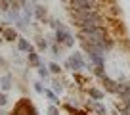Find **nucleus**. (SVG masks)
Listing matches in <instances>:
<instances>
[{
	"label": "nucleus",
	"mask_w": 130,
	"mask_h": 115,
	"mask_svg": "<svg viewBox=\"0 0 130 115\" xmlns=\"http://www.w3.org/2000/svg\"><path fill=\"white\" fill-rule=\"evenodd\" d=\"M6 102H8V100H6V96H4V94H0V106H4Z\"/></svg>",
	"instance_id": "18"
},
{
	"label": "nucleus",
	"mask_w": 130,
	"mask_h": 115,
	"mask_svg": "<svg viewBox=\"0 0 130 115\" xmlns=\"http://www.w3.org/2000/svg\"><path fill=\"white\" fill-rule=\"evenodd\" d=\"M29 62L32 63V65H37V67H40V60H38V56L35 52H29Z\"/></svg>",
	"instance_id": "7"
},
{
	"label": "nucleus",
	"mask_w": 130,
	"mask_h": 115,
	"mask_svg": "<svg viewBox=\"0 0 130 115\" xmlns=\"http://www.w3.org/2000/svg\"><path fill=\"white\" fill-rule=\"evenodd\" d=\"M56 40L59 42V44H63V46H67V48H71V46L75 44V38H73V35L67 31L65 27H59L57 29V33H56Z\"/></svg>",
	"instance_id": "3"
},
{
	"label": "nucleus",
	"mask_w": 130,
	"mask_h": 115,
	"mask_svg": "<svg viewBox=\"0 0 130 115\" xmlns=\"http://www.w3.org/2000/svg\"><path fill=\"white\" fill-rule=\"evenodd\" d=\"M10 88V77H4L2 79V90H8Z\"/></svg>",
	"instance_id": "11"
},
{
	"label": "nucleus",
	"mask_w": 130,
	"mask_h": 115,
	"mask_svg": "<svg viewBox=\"0 0 130 115\" xmlns=\"http://www.w3.org/2000/svg\"><path fill=\"white\" fill-rule=\"evenodd\" d=\"M38 75H40V77H48V69H46V67L44 65H40V69H38Z\"/></svg>",
	"instance_id": "13"
},
{
	"label": "nucleus",
	"mask_w": 130,
	"mask_h": 115,
	"mask_svg": "<svg viewBox=\"0 0 130 115\" xmlns=\"http://www.w3.org/2000/svg\"><path fill=\"white\" fill-rule=\"evenodd\" d=\"M46 46H48V44H46V40H38V48H40V50H44Z\"/></svg>",
	"instance_id": "17"
},
{
	"label": "nucleus",
	"mask_w": 130,
	"mask_h": 115,
	"mask_svg": "<svg viewBox=\"0 0 130 115\" xmlns=\"http://www.w3.org/2000/svg\"><path fill=\"white\" fill-rule=\"evenodd\" d=\"M90 96H92L94 100H102L103 98V92H100L98 88H90Z\"/></svg>",
	"instance_id": "8"
},
{
	"label": "nucleus",
	"mask_w": 130,
	"mask_h": 115,
	"mask_svg": "<svg viewBox=\"0 0 130 115\" xmlns=\"http://www.w3.org/2000/svg\"><path fill=\"white\" fill-rule=\"evenodd\" d=\"M94 107H96V111H98V113L105 115V109H103V106H102V104H96V106H94Z\"/></svg>",
	"instance_id": "14"
},
{
	"label": "nucleus",
	"mask_w": 130,
	"mask_h": 115,
	"mask_svg": "<svg viewBox=\"0 0 130 115\" xmlns=\"http://www.w3.org/2000/svg\"><path fill=\"white\" fill-rule=\"evenodd\" d=\"M48 113H50V115H59V109H57L56 106H52V107L48 109Z\"/></svg>",
	"instance_id": "15"
},
{
	"label": "nucleus",
	"mask_w": 130,
	"mask_h": 115,
	"mask_svg": "<svg viewBox=\"0 0 130 115\" xmlns=\"http://www.w3.org/2000/svg\"><path fill=\"white\" fill-rule=\"evenodd\" d=\"M48 67H50V71H52V73H59V71H61V69H59V65H57V63H54V62L50 63Z\"/></svg>",
	"instance_id": "12"
},
{
	"label": "nucleus",
	"mask_w": 130,
	"mask_h": 115,
	"mask_svg": "<svg viewBox=\"0 0 130 115\" xmlns=\"http://www.w3.org/2000/svg\"><path fill=\"white\" fill-rule=\"evenodd\" d=\"M44 94L50 98V102H52V104H57V98H56V94H54V92H50V90H44Z\"/></svg>",
	"instance_id": "10"
},
{
	"label": "nucleus",
	"mask_w": 130,
	"mask_h": 115,
	"mask_svg": "<svg viewBox=\"0 0 130 115\" xmlns=\"http://www.w3.org/2000/svg\"><path fill=\"white\" fill-rule=\"evenodd\" d=\"M17 48L23 50V52H31V44H29L25 38H19V42H17Z\"/></svg>",
	"instance_id": "6"
},
{
	"label": "nucleus",
	"mask_w": 130,
	"mask_h": 115,
	"mask_svg": "<svg viewBox=\"0 0 130 115\" xmlns=\"http://www.w3.org/2000/svg\"><path fill=\"white\" fill-rule=\"evenodd\" d=\"M71 17L77 21L80 29H90V27H102L103 17L96 10H71Z\"/></svg>",
	"instance_id": "1"
},
{
	"label": "nucleus",
	"mask_w": 130,
	"mask_h": 115,
	"mask_svg": "<svg viewBox=\"0 0 130 115\" xmlns=\"http://www.w3.org/2000/svg\"><path fill=\"white\" fill-rule=\"evenodd\" d=\"M80 38L84 42H92V44L102 46L103 50L109 48L107 42V33L103 27H90V29H80Z\"/></svg>",
	"instance_id": "2"
},
{
	"label": "nucleus",
	"mask_w": 130,
	"mask_h": 115,
	"mask_svg": "<svg viewBox=\"0 0 130 115\" xmlns=\"http://www.w3.org/2000/svg\"><path fill=\"white\" fill-rule=\"evenodd\" d=\"M35 13H37V17H38V19H44V17H46V10L42 8V6H37Z\"/></svg>",
	"instance_id": "9"
},
{
	"label": "nucleus",
	"mask_w": 130,
	"mask_h": 115,
	"mask_svg": "<svg viewBox=\"0 0 130 115\" xmlns=\"http://www.w3.org/2000/svg\"><path fill=\"white\" fill-rule=\"evenodd\" d=\"M65 65H67V69L80 71V69H84V67H86V63H84V60H82L80 54H73V56L69 58V62L65 63Z\"/></svg>",
	"instance_id": "4"
},
{
	"label": "nucleus",
	"mask_w": 130,
	"mask_h": 115,
	"mask_svg": "<svg viewBox=\"0 0 130 115\" xmlns=\"http://www.w3.org/2000/svg\"><path fill=\"white\" fill-rule=\"evenodd\" d=\"M35 90H37V92H40V94H44V88H42V84H40V82H35Z\"/></svg>",
	"instance_id": "16"
},
{
	"label": "nucleus",
	"mask_w": 130,
	"mask_h": 115,
	"mask_svg": "<svg viewBox=\"0 0 130 115\" xmlns=\"http://www.w3.org/2000/svg\"><path fill=\"white\" fill-rule=\"evenodd\" d=\"M2 37H4L6 40L13 42V40L17 38V33H15V29H12V27H6V29H2Z\"/></svg>",
	"instance_id": "5"
},
{
	"label": "nucleus",
	"mask_w": 130,
	"mask_h": 115,
	"mask_svg": "<svg viewBox=\"0 0 130 115\" xmlns=\"http://www.w3.org/2000/svg\"><path fill=\"white\" fill-rule=\"evenodd\" d=\"M54 88H56L57 92H61V86H59V82H54Z\"/></svg>",
	"instance_id": "19"
}]
</instances>
